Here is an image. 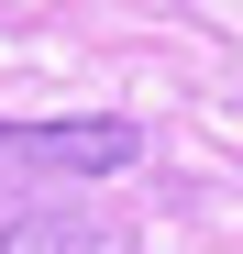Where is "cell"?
Segmentation results:
<instances>
[{"instance_id":"1","label":"cell","mask_w":243,"mask_h":254,"mask_svg":"<svg viewBox=\"0 0 243 254\" xmlns=\"http://www.w3.org/2000/svg\"><path fill=\"white\" fill-rule=\"evenodd\" d=\"M0 254H133V243L100 232V221H77V210H22V221L0 232Z\"/></svg>"},{"instance_id":"2","label":"cell","mask_w":243,"mask_h":254,"mask_svg":"<svg viewBox=\"0 0 243 254\" xmlns=\"http://www.w3.org/2000/svg\"><path fill=\"white\" fill-rule=\"evenodd\" d=\"M0 155H11V122H0Z\"/></svg>"}]
</instances>
